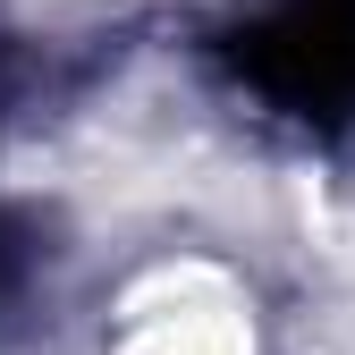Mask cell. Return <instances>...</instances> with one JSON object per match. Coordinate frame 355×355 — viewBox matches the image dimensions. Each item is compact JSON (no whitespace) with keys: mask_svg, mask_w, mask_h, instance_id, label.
I'll return each instance as SVG.
<instances>
[{"mask_svg":"<svg viewBox=\"0 0 355 355\" xmlns=\"http://www.w3.org/2000/svg\"><path fill=\"white\" fill-rule=\"evenodd\" d=\"M102 355H271L262 279L220 245H161L110 279Z\"/></svg>","mask_w":355,"mask_h":355,"instance_id":"6da1fadb","label":"cell"}]
</instances>
